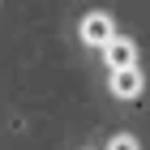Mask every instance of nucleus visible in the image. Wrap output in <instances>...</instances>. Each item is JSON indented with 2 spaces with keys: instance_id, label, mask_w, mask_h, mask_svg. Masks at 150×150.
I'll list each match as a JSON object with an SVG mask.
<instances>
[{
  "instance_id": "1",
  "label": "nucleus",
  "mask_w": 150,
  "mask_h": 150,
  "mask_svg": "<svg viewBox=\"0 0 150 150\" xmlns=\"http://www.w3.org/2000/svg\"><path fill=\"white\" fill-rule=\"evenodd\" d=\"M112 35H116V22L107 13H86V17H81V43L86 47H103Z\"/></svg>"
},
{
  "instance_id": "2",
  "label": "nucleus",
  "mask_w": 150,
  "mask_h": 150,
  "mask_svg": "<svg viewBox=\"0 0 150 150\" xmlns=\"http://www.w3.org/2000/svg\"><path fill=\"white\" fill-rule=\"evenodd\" d=\"M142 86H146V77H142L137 64H125V69H112V94L116 99H137Z\"/></svg>"
},
{
  "instance_id": "3",
  "label": "nucleus",
  "mask_w": 150,
  "mask_h": 150,
  "mask_svg": "<svg viewBox=\"0 0 150 150\" xmlns=\"http://www.w3.org/2000/svg\"><path fill=\"white\" fill-rule=\"evenodd\" d=\"M103 60H107V69H125V64H137V47H133V39L112 35V39L103 43Z\"/></svg>"
},
{
  "instance_id": "4",
  "label": "nucleus",
  "mask_w": 150,
  "mask_h": 150,
  "mask_svg": "<svg viewBox=\"0 0 150 150\" xmlns=\"http://www.w3.org/2000/svg\"><path fill=\"white\" fill-rule=\"evenodd\" d=\"M107 146H112V150H137V137H133V133H116Z\"/></svg>"
}]
</instances>
